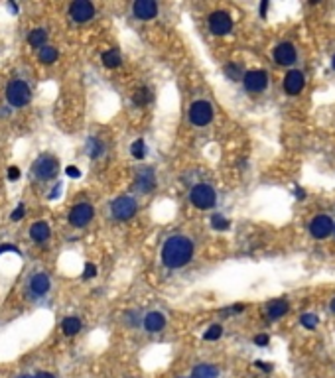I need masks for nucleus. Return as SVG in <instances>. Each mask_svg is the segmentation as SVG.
<instances>
[{
    "mask_svg": "<svg viewBox=\"0 0 335 378\" xmlns=\"http://www.w3.org/2000/svg\"><path fill=\"white\" fill-rule=\"evenodd\" d=\"M300 321H302V325H304L306 329H316V327H318V323H320L318 315H314V314H304Z\"/></svg>",
    "mask_w": 335,
    "mask_h": 378,
    "instance_id": "27",
    "label": "nucleus"
},
{
    "mask_svg": "<svg viewBox=\"0 0 335 378\" xmlns=\"http://www.w3.org/2000/svg\"><path fill=\"white\" fill-rule=\"evenodd\" d=\"M130 152H132V156L136 158V160H142L144 154H146V144H144V140H136L132 146H130Z\"/></svg>",
    "mask_w": 335,
    "mask_h": 378,
    "instance_id": "28",
    "label": "nucleus"
},
{
    "mask_svg": "<svg viewBox=\"0 0 335 378\" xmlns=\"http://www.w3.org/2000/svg\"><path fill=\"white\" fill-rule=\"evenodd\" d=\"M46 40H48V32L44 30V28H36V30L30 32V36H28V44L32 46V48H44L46 46Z\"/></svg>",
    "mask_w": 335,
    "mask_h": 378,
    "instance_id": "22",
    "label": "nucleus"
},
{
    "mask_svg": "<svg viewBox=\"0 0 335 378\" xmlns=\"http://www.w3.org/2000/svg\"><path fill=\"white\" fill-rule=\"evenodd\" d=\"M8 178H10V180H12V182H14V180H18V178H20V170H18V168H14V166H12V168H10V170H8Z\"/></svg>",
    "mask_w": 335,
    "mask_h": 378,
    "instance_id": "34",
    "label": "nucleus"
},
{
    "mask_svg": "<svg viewBox=\"0 0 335 378\" xmlns=\"http://www.w3.org/2000/svg\"><path fill=\"white\" fill-rule=\"evenodd\" d=\"M134 188L140 193H150L156 188V178L152 174V170H140L136 174V182H134Z\"/></svg>",
    "mask_w": 335,
    "mask_h": 378,
    "instance_id": "14",
    "label": "nucleus"
},
{
    "mask_svg": "<svg viewBox=\"0 0 335 378\" xmlns=\"http://www.w3.org/2000/svg\"><path fill=\"white\" fill-rule=\"evenodd\" d=\"M254 343L258 346H266L268 345V335H256L254 337Z\"/></svg>",
    "mask_w": 335,
    "mask_h": 378,
    "instance_id": "32",
    "label": "nucleus"
},
{
    "mask_svg": "<svg viewBox=\"0 0 335 378\" xmlns=\"http://www.w3.org/2000/svg\"><path fill=\"white\" fill-rule=\"evenodd\" d=\"M310 232L314 238H328L334 232V220L330 215H318L316 219L310 222Z\"/></svg>",
    "mask_w": 335,
    "mask_h": 378,
    "instance_id": "11",
    "label": "nucleus"
},
{
    "mask_svg": "<svg viewBox=\"0 0 335 378\" xmlns=\"http://www.w3.org/2000/svg\"><path fill=\"white\" fill-rule=\"evenodd\" d=\"M69 16L73 22H89L93 16H95V6L87 0H75L71 6H69Z\"/></svg>",
    "mask_w": 335,
    "mask_h": 378,
    "instance_id": "8",
    "label": "nucleus"
},
{
    "mask_svg": "<svg viewBox=\"0 0 335 378\" xmlns=\"http://www.w3.org/2000/svg\"><path fill=\"white\" fill-rule=\"evenodd\" d=\"M221 335H223V327H221V325H211V327L207 329V333L203 335V339H205V341H217Z\"/></svg>",
    "mask_w": 335,
    "mask_h": 378,
    "instance_id": "26",
    "label": "nucleus"
},
{
    "mask_svg": "<svg viewBox=\"0 0 335 378\" xmlns=\"http://www.w3.org/2000/svg\"><path fill=\"white\" fill-rule=\"evenodd\" d=\"M242 85L246 91L250 93H260L268 87V75L266 71H260V69H254V71H246L242 75Z\"/></svg>",
    "mask_w": 335,
    "mask_h": 378,
    "instance_id": "7",
    "label": "nucleus"
},
{
    "mask_svg": "<svg viewBox=\"0 0 335 378\" xmlns=\"http://www.w3.org/2000/svg\"><path fill=\"white\" fill-rule=\"evenodd\" d=\"M4 250H14V252H18V248L16 246H12V244H4V246H0V254Z\"/></svg>",
    "mask_w": 335,
    "mask_h": 378,
    "instance_id": "38",
    "label": "nucleus"
},
{
    "mask_svg": "<svg viewBox=\"0 0 335 378\" xmlns=\"http://www.w3.org/2000/svg\"><path fill=\"white\" fill-rule=\"evenodd\" d=\"M192 258H194V242L188 236L182 234L170 236L162 246V262L172 270L186 266Z\"/></svg>",
    "mask_w": 335,
    "mask_h": 378,
    "instance_id": "1",
    "label": "nucleus"
},
{
    "mask_svg": "<svg viewBox=\"0 0 335 378\" xmlns=\"http://www.w3.org/2000/svg\"><path fill=\"white\" fill-rule=\"evenodd\" d=\"M91 220H93V207L89 203H77L69 213V222L77 228L87 226Z\"/></svg>",
    "mask_w": 335,
    "mask_h": 378,
    "instance_id": "10",
    "label": "nucleus"
},
{
    "mask_svg": "<svg viewBox=\"0 0 335 378\" xmlns=\"http://www.w3.org/2000/svg\"><path fill=\"white\" fill-rule=\"evenodd\" d=\"M50 286H52V282H50V278L46 274H36L30 280V292L34 296H46Z\"/></svg>",
    "mask_w": 335,
    "mask_h": 378,
    "instance_id": "17",
    "label": "nucleus"
},
{
    "mask_svg": "<svg viewBox=\"0 0 335 378\" xmlns=\"http://www.w3.org/2000/svg\"><path fill=\"white\" fill-rule=\"evenodd\" d=\"M58 172H60V164H58L56 158L50 156V154L40 156L32 164V176L36 180H40V182H50V180H54V178L58 176Z\"/></svg>",
    "mask_w": 335,
    "mask_h": 378,
    "instance_id": "2",
    "label": "nucleus"
},
{
    "mask_svg": "<svg viewBox=\"0 0 335 378\" xmlns=\"http://www.w3.org/2000/svg\"><path fill=\"white\" fill-rule=\"evenodd\" d=\"M304 75H302V71H290L288 75H286V79H284V91L288 94H298L304 89Z\"/></svg>",
    "mask_w": 335,
    "mask_h": 378,
    "instance_id": "15",
    "label": "nucleus"
},
{
    "mask_svg": "<svg viewBox=\"0 0 335 378\" xmlns=\"http://www.w3.org/2000/svg\"><path fill=\"white\" fill-rule=\"evenodd\" d=\"M332 63H334V69H335V58H334V62H332Z\"/></svg>",
    "mask_w": 335,
    "mask_h": 378,
    "instance_id": "42",
    "label": "nucleus"
},
{
    "mask_svg": "<svg viewBox=\"0 0 335 378\" xmlns=\"http://www.w3.org/2000/svg\"><path fill=\"white\" fill-rule=\"evenodd\" d=\"M164 325H166V317L160 312H150L144 317V329L148 333H158V331L164 329Z\"/></svg>",
    "mask_w": 335,
    "mask_h": 378,
    "instance_id": "16",
    "label": "nucleus"
},
{
    "mask_svg": "<svg viewBox=\"0 0 335 378\" xmlns=\"http://www.w3.org/2000/svg\"><path fill=\"white\" fill-rule=\"evenodd\" d=\"M79 174H81V172H79L77 168H73V166L67 168V176H69V178H79Z\"/></svg>",
    "mask_w": 335,
    "mask_h": 378,
    "instance_id": "35",
    "label": "nucleus"
},
{
    "mask_svg": "<svg viewBox=\"0 0 335 378\" xmlns=\"http://www.w3.org/2000/svg\"><path fill=\"white\" fill-rule=\"evenodd\" d=\"M192 378H219V370L213 364H198L192 370Z\"/></svg>",
    "mask_w": 335,
    "mask_h": 378,
    "instance_id": "20",
    "label": "nucleus"
},
{
    "mask_svg": "<svg viewBox=\"0 0 335 378\" xmlns=\"http://www.w3.org/2000/svg\"><path fill=\"white\" fill-rule=\"evenodd\" d=\"M102 63H104L106 67H118L122 62H120V56H118L116 50H108V52L102 54Z\"/></svg>",
    "mask_w": 335,
    "mask_h": 378,
    "instance_id": "24",
    "label": "nucleus"
},
{
    "mask_svg": "<svg viewBox=\"0 0 335 378\" xmlns=\"http://www.w3.org/2000/svg\"><path fill=\"white\" fill-rule=\"evenodd\" d=\"M18 378H34V376H32V374H20Z\"/></svg>",
    "mask_w": 335,
    "mask_h": 378,
    "instance_id": "41",
    "label": "nucleus"
},
{
    "mask_svg": "<svg viewBox=\"0 0 335 378\" xmlns=\"http://www.w3.org/2000/svg\"><path fill=\"white\" fill-rule=\"evenodd\" d=\"M136 209H138L136 201H134L132 197H128V195H120V197H116L110 203V215H112V219L116 220L132 219L134 215H136Z\"/></svg>",
    "mask_w": 335,
    "mask_h": 378,
    "instance_id": "5",
    "label": "nucleus"
},
{
    "mask_svg": "<svg viewBox=\"0 0 335 378\" xmlns=\"http://www.w3.org/2000/svg\"><path fill=\"white\" fill-rule=\"evenodd\" d=\"M266 314L272 321H274V319H280L282 315L288 314V302H284V300H274V302H270Z\"/></svg>",
    "mask_w": 335,
    "mask_h": 378,
    "instance_id": "19",
    "label": "nucleus"
},
{
    "mask_svg": "<svg viewBox=\"0 0 335 378\" xmlns=\"http://www.w3.org/2000/svg\"><path fill=\"white\" fill-rule=\"evenodd\" d=\"M256 366H258V368H262V370H266V372L272 370V366H270V364H264L262 360H256Z\"/></svg>",
    "mask_w": 335,
    "mask_h": 378,
    "instance_id": "37",
    "label": "nucleus"
},
{
    "mask_svg": "<svg viewBox=\"0 0 335 378\" xmlns=\"http://www.w3.org/2000/svg\"><path fill=\"white\" fill-rule=\"evenodd\" d=\"M22 217H24V207L20 205V207H18V209H16V211H14L12 215H10V219H12V220H18V219H22Z\"/></svg>",
    "mask_w": 335,
    "mask_h": 378,
    "instance_id": "33",
    "label": "nucleus"
},
{
    "mask_svg": "<svg viewBox=\"0 0 335 378\" xmlns=\"http://www.w3.org/2000/svg\"><path fill=\"white\" fill-rule=\"evenodd\" d=\"M332 312H334V314H335V298H334V300H332Z\"/></svg>",
    "mask_w": 335,
    "mask_h": 378,
    "instance_id": "40",
    "label": "nucleus"
},
{
    "mask_svg": "<svg viewBox=\"0 0 335 378\" xmlns=\"http://www.w3.org/2000/svg\"><path fill=\"white\" fill-rule=\"evenodd\" d=\"M213 118V106L207 100H196L190 106V122L194 126H205Z\"/></svg>",
    "mask_w": 335,
    "mask_h": 378,
    "instance_id": "6",
    "label": "nucleus"
},
{
    "mask_svg": "<svg viewBox=\"0 0 335 378\" xmlns=\"http://www.w3.org/2000/svg\"><path fill=\"white\" fill-rule=\"evenodd\" d=\"M34 378H56L52 372H46V370H42V372H36L34 374Z\"/></svg>",
    "mask_w": 335,
    "mask_h": 378,
    "instance_id": "36",
    "label": "nucleus"
},
{
    "mask_svg": "<svg viewBox=\"0 0 335 378\" xmlns=\"http://www.w3.org/2000/svg\"><path fill=\"white\" fill-rule=\"evenodd\" d=\"M266 8H268V2H262V4H260V16L266 14Z\"/></svg>",
    "mask_w": 335,
    "mask_h": 378,
    "instance_id": "39",
    "label": "nucleus"
},
{
    "mask_svg": "<svg viewBox=\"0 0 335 378\" xmlns=\"http://www.w3.org/2000/svg\"><path fill=\"white\" fill-rule=\"evenodd\" d=\"M190 201L192 205H196L198 209H211L217 201V193L215 189L207 184H198L196 188H192L190 191Z\"/></svg>",
    "mask_w": 335,
    "mask_h": 378,
    "instance_id": "4",
    "label": "nucleus"
},
{
    "mask_svg": "<svg viewBox=\"0 0 335 378\" xmlns=\"http://www.w3.org/2000/svg\"><path fill=\"white\" fill-rule=\"evenodd\" d=\"M334 230H335V224H334Z\"/></svg>",
    "mask_w": 335,
    "mask_h": 378,
    "instance_id": "43",
    "label": "nucleus"
},
{
    "mask_svg": "<svg viewBox=\"0 0 335 378\" xmlns=\"http://www.w3.org/2000/svg\"><path fill=\"white\" fill-rule=\"evenodd\" d=\"M30 96H32V91H30V87L24 83V81H10L8 83V87H6V100L12 104V106H16V108H20V106H26L28 102H30Z\"/></svg>",
    "mask_w": 335,
    "mask_h": 378,
    "instance_id": "3",
    "label": "nucleus"
},
{
    "mask_svg": "<svg viewBox=\"0 0 335 378\" xmlns=\"http://www.w3.org/2000/svg\"><path fill=\"white\" fill-rule=\"evenodd\" d=\"M132 98H134V102H136V104H140V106H142V104H146V102L152 98V94H150L148 89H138V91L134 93Z\"/></svg>",
    "mask_w": 335,
    "mask_h": 378,
    "instance_id": "30",
    "label": "nucleus"
},
{
    "mask_svg": "<svg viewBox=\"0 0 335 378\" xmlns=\"http://www.w3.org/2000/svg\"><path fill=\"white\" fill-rule=\"evenodd\" d=\"M209 30L215 36H227L233 30V20L227 12H213L209 16Z\"/></svg>",
    "mask_w": 335,
    "mask_h": 378,
    "instance_id": "9",
    "label": "nucleus"
},
{
    "mask_svg": "<svg viewBox=\"0 0 335 378\" xmlns=\"http://www.w3.org/2000/svg\"><path fill=\"white\" fill-rule=\"evenodd\" d=\"M87 280H91V278H95L97 276V268H95V264H87L85 266V274H83Z\"/></svg>",
    "mask_w": 335,
    "mask_h": 378,
    "instance_id": "31",
    "label": "nucleus"
},
{
    "mask_svg": "<svg viewBox=\"0 0 335 378\" xmlns=\"http://www.w3.org/2000/svg\"><path fill=\"white\" fill-rule=\"evenodd\" d=\"M225 75L231 79V81H238V79H242V69L236 65V63H227L225 65Z\"/></svg>",
    "mask_w": 335,
    "mask_h": 378,
    "instance_id": "25",
    "label": "nucleus"
},
{
    "mask_svg": "<svg viewBox=\"0 0 335 378\" xmlns=\"http://www.w3.org/2000/svg\"><path fill=\"white\" fill-rule=\"evenodd\" d=\"M211 226H213L215 230H227V228H229V220L225 219L223 215H213Z\"/></svg>",
    "mask_w": 335,
    "mask_h": 378,
    "instance_id": "29",
    "label": "nucleus"
},
{
    "mask_svg": "<svg viewBox=\"0 0 335 378\" xmlns=\"http://www.w3.org/2000/svg\"><path fill=\"white\" fill-rule=\"evenodd\" d=\"M132 12L138 20H152L158 14V4L154 0H138L134 2Z\"/></svg>",
    "mask_w": 335,
    "mask_h": 378,
    "instance_id": "12",
    "label": "nucleus"
},
{
    "mask_svg": "<svg viewBox=\"0 0 335 378\" xmlns=\"http://www.w3.org/2000/svg\"><path fill=\"white\" fill-rule=\"evenodd\" d=\"M58 60V50L54 46H44L40 50V62L42 63H54Z\"/></svg>",
    "mask_w": 335,
    "mask_h": 378,
    "instance_id": "23",
    "label": "nucleus"
},
{
    "mask_svg": "<svg viewBox=\"0 0 335 378\" xmlns=\"http://www.w3.org/2000/svg\"><path fill=\"white\" fill-rule=\"evenodd\" d=\"M274 60H276L278 65H292L296 62V48L292 44H288V42L278 44L274 48Z\"/></svg>",
    "mask_w": 335,
    "mask_h": 378,
    "instance_id": "13",
    "label": "nucleus"
},
{
    "mask_svg": "<svg viewBox=\"0 0 335 378\" xmlns=\"http://www.w3.org/2000/svg\"><path fill=\"white\" fill-rule=\"evenodd\" d=\"M30 236H32L34 242H46L52 236V230H50L48 222H44V220L34 222L32 226H30Z\"/></svg>",
    "mask_w": 335,
    "mask_h": 378,
    "instance_id": "18",
    "label": "nucleus"
},
{
    "mask_svg": "<svg viewBox=\"0 0 335 378\" xmlns=\"http://www.w3.org/2000/svg\"><path fill=\"white\" fill-rule=\"evenodd\" d=\"M62 331L66 333V335H77L79 331H81V319L79 317H66L64 319V323H62Z\"/></svg>",
    "mask_w": 335,
    "mask_h": 378,
    "instance_id": "21",
    "label": "nucleus"
}]
</instances>
